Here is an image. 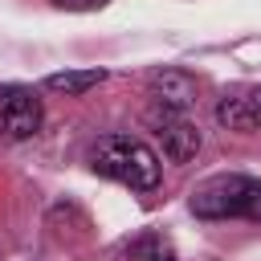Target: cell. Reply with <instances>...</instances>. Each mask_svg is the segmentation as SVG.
I'll list each match as a JSON object with an SVG mask.
<instances>
[{
	"label": "cell",
	"mask_w": 261,
	"mask_h": 261,
	"mask_svg": "<svg viewBox=\"0 0 261 261\" xmlns=\"http://www.w3.org/2000/svg\"><path fill=\"white\" fill-rule=\"evenodd\" d=\"M90 167L106 179L126 184L130 192H151L159 188V155L130 135H102L90 147Z\"/></svg>",
	"instance_id": "1"
},
{
	"label": "cell",
	"mask_w": 261,
	"mask_h": 261,
	"mask_svg": "<svg viewBox=\"0 0 261 261\" xmlns=\"http://www.w3.org/2000/svg\"><path fill=\"white\" fill-rule=\"evenodd\" d=\"M200 220H261V179L253 175H216L192 196Z\"/></svg>",
	"instance_id": "2"
},
{
	"label": "cell",
	"mask_w": 261,
	"mask_h": 261,
	"mask_svg": "<svg viewBox=\"0 0 261 261\" xmlns=\"http://www.w3.org/2000/svg\"><path fill=\"white\" fill-rule=\"evenodd\" d=\"M147 122L155 126V135L163 139V151H167V159L171 163H188V159H196V151H200V130H196V122L184 114V110H171V106H151L147 110Z\"/></svg>",
	"instance_id": "3"
},
{
	"label": "cell",
	"mask_w": 261,
	"mask_h": 261,
	"mask_svg": "<svg viewBox=\"0 0 261 261\" xmlns=\"http://www.w3.org/2000/svg\"><path fill=\"white\" fill-rule=\"evenodd\" d=\"M41 130V98L29 86H4L0 90V135L20 143Z\"/></svg>",
	"instance_id": "4"
},
{
	"label": "cell",
	"mask_w": 261,
	"mask_h": 261,
	"mask_svg": "<svg viewBox=\"0 0 261 261\" xmlns=\"http://www.w3.org/2000/svg\"><path fill=\"white\" fill-rule=\"evenodd\" d=\"M151 94L159 106H171V110H188L196 102V82L192 73L184 69H163V73H151Z\"/></svg>",
	"instance_id": "5"
},
{
	"label": "cell",
	"mask_w": 261,
	"mask_h": 261,
	"mask_svg": "<svg viewBox=\"0 0 261 261\" xmlns=\"http://www.w3.org/2000/svg\"><path fill=\"white\" fill-rule=\"evenodd\" d=\"M102 77H106V69H65V73H49V77H45V90H49V94L77 98V94L94 90Z\"/></svg>",
	"instance_id": "6"
},
{
	"label": "cell",
	"mask_w": 261,
	"mask_h": 261,
	"mask_svg": "<svg viewBox=\"0 0 261 261\" xmlns=\"http://www.w3.org/2000/svg\"><path fill=\"white\" fill-rule=\"evenodd\" d=\"M216 122L224 130H257L253 126V114H249V102H245V90H232L216 102Z\"/></svg>",
	"instance_id": "7"
},
{
	"label": "cell",
	"mask_w": 261,
	"mask_h": 261,
	"mask_svg": "<svg viewBox=\"0 0 261 261\" xmlns=\"http://www.w3.org/2000/svg\"><path fill=\"white\" fill-rule=\"evenodd\" d=\"M126 257H130V261H175V249H171L159 232H143L139 241L126 245Z\"/></svg>",
	"instance_id": "8"
},
{
	"label": "cell",
	"mask_w": 261,
	"mask_h": 261,
	"mask_svg": "<svg viewBox=\"0 0 261 261\" xmlns=\"http://www.w3.org/2000/svg\"><path fill=\"white\" fill-rule=\"evenodd\" d=\"M57 8H69V12H94V8H106L110 0H53Z\"/></svg>",
	"instance_id": "9"
},
{
	"label": "cell",
	"mask_w": 261,
	"mask_h": 261,
	"mask_svg": "<svg viewBox=\"0 0 261 261\" xmlns=\"http://www.w3.org/2000/svg\"><path fill=\"white\" fill-rule=\"evenodd\" d=\"M245 102H249V114H253V126L261 130V86L245 90Z\"/></svg>",
	"instance_id": "10"
}]
</instances>
